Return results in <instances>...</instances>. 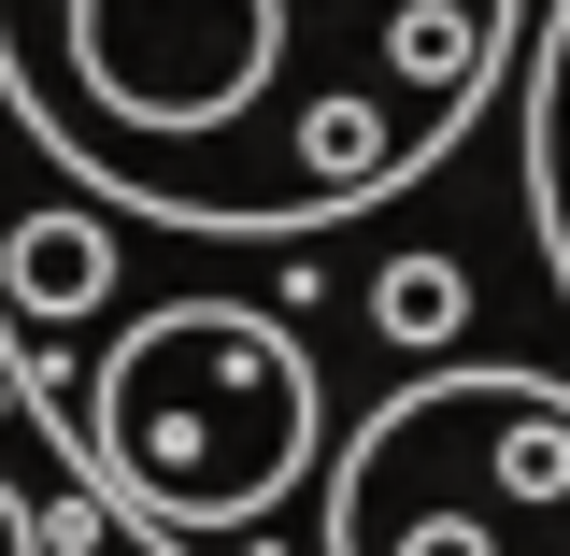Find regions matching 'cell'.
I'll list each match as a JSON object with an SVG mask.
<instances>
[{"label": "cell", "mask_w": 570, "mask_h": 556, "mask_svg": "<svg viewBox=\"0 0 570 556\" xmlns=\"http://www.w3.org/2000/svg\"><path fill=\"white\" fill-rule=\"evenodd\" d=\"M513 214H528V257L570 314V0H542L528 71H513Z\"/></svg>", "instance_id": "cell-4"}, {"label": "cell", "mask_w": 570, "mask_h": 556, "mask_svg": "<svg viewBox=\"0 0 570 556\" xmlns=\"http://www.w3.org/2000/svg\"><path fill=\"white\" fill-rule=\"evenodd\" d=\"M115 528H129V514H115V499L86 486V471H71L58 499L0 486V556H100V543H115Z\"/></svg>", "instance_id": "cell-5"}, {"label": "cell", "mask_w": 570, "mask_h": 556, "mask_svg": "<svg viewBox=\"0 0 570 556\" xmlns=\"http://www.w3.org/2000/svg\"><path fill=\"white\" fill-rule=\"evenodd\" d=\"M314 556H570V371L456 343L343 400Z\"/></svg>", "instance_id": "cell-3"}, {"label": "cell", "mask_w": 570, "mask_h": 556, "mask_svg": "<svg viewBox=\"0 0 570 556\" xmlns=\"http://www.w3.org/2000/svg\"><path fill=\"white\" fill-rule=\"evenodd\" d=\"M29 414L86 486L171 556H314L328 486V357L314 329L228 272H142L100 343L29 386Z\"/></svg>", "instance_id": "cell-2"}, {"label": "cell", "mask_w": 570, "mask_h": 556, "mask_svg": "<svg viewBox=\"0 0 570 556\" xmlns=\"http://www.w3.org/2000/svg\"><path fill=\"white\" fill-rule=\"evenodd\" d=\"M542 0H0V115L157 243H343L513 100Z\"/></svg>", "instance_id": "cell-1"}, {"label": "cell", "mask_w": 570, "mask_h": 556, "mask_svg": "<svg viewBox=\"0 0 570 556\" xmlns=\"http://www.w3.org/2000/svg\"><path fill=\"white\" fill-rule=\"evenodd\" d=\"M100 556H171V543H100Z\"/></svg>", "instance_id": "cell-6"}]
</instances>
